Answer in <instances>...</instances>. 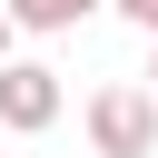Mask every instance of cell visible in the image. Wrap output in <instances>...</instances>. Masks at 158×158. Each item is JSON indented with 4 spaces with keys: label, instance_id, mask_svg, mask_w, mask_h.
Segmentation results:
<instances>
[{
    "label": "cell",
    "instance_id": "obj_1",
    "mask_svg": "<svg viewBox=\"0 0 158 158\" xmlns=\"http://www.w3.org/2000/svg\"><path fill=\"white\" fill-rule=\"evenodd\" d=\"M89 148L99 158H148L158 148V89H138V79L89 89Z\"/></svg>",
    "mask_w": 158,
    "mask_h": 158
},
{
    "label": "cell",
    "instance_id": "obj_2",
    "mask_svg": "<svg viewBox=\"0 0 158 158\" xmlns=\"http://www.w3.org/2000/svg\"><path fill=\"white\" fill-rule=\"evenodd\" d=\"M0 128H10V138L59 128V69H40V59H0Z\"/></svg>",
    "mask_w": 158,
    "mask_h": 158
},
{
    "label": "cell",
    "instance_id": "obj_3",
    "mask_svg": "<svg viewBox=\"0 0 158 158\" xmlns=\"http://www.w3.org/2000/svg\"><path fill=\"white\" fill-rule=\"evenodd\" d=\"M0 10H10V30H79L99 0H0Z\"/></svg>",
    "mask_w": 158,
    "mask_h": 158
},
{
    "label": "cell",
    "instance_id": "obj_4",
    "mask_svg": "<svg viewBox=\"0 0 158 158\" xmlns=\"http://www.w3.org/2000/svg\"><path fill=\"white\" fill-rule=\"evenodd\" d=\"M99 10H118V20H138V30H158V0H99Z\"/></svg>",
    "mask_w": 158,
    "mask_h": 158
},
{
    "label": "cell",
    "instance_id": "obj_5",
    "mask_svg": "<svg viewBox=\"0 0 158 158\" xmlns=\"http://www.w3.org/2000/svg\"><path fill=\"white\" fill-rule=\"evenodd\" d=\"M0 59H10V10H0Z\"/></svg>",
    "mask_w": 158,
    "mask_h": 158
},
{
    "label": "cell",
    "instance_id": "obj_6",
    "mask_svg": "<svg viewBox=\"0 0 158 158\" xmlns=\"http://www.w3.org/2000/svg\"><path fill=\"white\" fill-rule=\"evenodd\" d=\"M148 40H158V30H148ZM148 89H158V49H148Z\"/></svg>",
    "mask_w": 158,
    "mask_h": 158
}]
</instances>
